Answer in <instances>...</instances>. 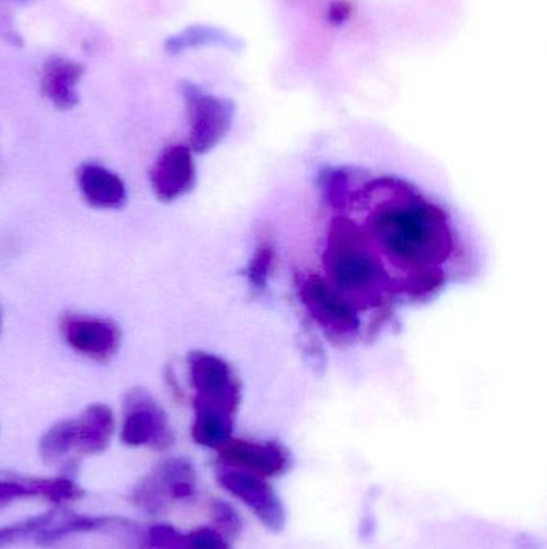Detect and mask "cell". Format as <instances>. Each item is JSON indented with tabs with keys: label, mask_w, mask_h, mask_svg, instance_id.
Listing matches in <instances>:
<instances>
[{
	"label": "cell",
	"mask_w": 547,
	"mask_h": 549,
	"mask_svg": "<svg viewBox=\"0 0 547 549\" xmlns=\"http://www.w3.org/2000/svg\"><path fill=\"white\" fill-rule=\"evenodd\" d=\"M371 233L390 259L413 273L440 269L454 246L442 209L419 198L385 203L374 212Z\"/></svg>",
	"instance_id": "obj_1"
},
{
	"label": "cell",
	"mask_w": 547,
	"mask_h": 549,
	"mask_svg": "<svg viewBox=\"0 0 547 549\" xmlns=\"http://www.w3.org/2000/svg\"><path fill=\"white\" fill-rule=\"evenodd\" d=\"M325 265L337 291L374 297L384 288L385 273L366 238L350 220H334L328 233Z\"/></svg>",
	"instance_id": "obj_2"
},
{
	"label": "cell",
	"mask_w": 547,
	"mask_h": 549,
	"mask_svg": "<svg viewBox=\"0 0 547 549\" xmlns=\"http://www.w3.org/2000/svg\"><path fill=\"white\" fill-rule=\"evenodd\" d=\"M195 402L211 405L235 415L240 405L241 384L225 360L207 352H193L188 358Z\"/></svg>",
	"instance_id": "obj_3"
},
{
	"label": "cell",
	"mask_w": 547,
	"mask_h": 549,
	"mask_svg": "<svg viewBox=\"0 0 547 549\" xmlns=\"http://www.w3.org/2000/svg\"><path fill=\"white\" fill-rule=\"evenodd\" d=\"M190 113V150L207 153L217 147L230 131L235 118V105L225 98L201 94L198 90L187 92Z\"/></svg>",
	"instance_id": "obj_4"
},
{
	"label": "cell",
	"mask_w": 547,
	"mask_h": 549,
	"mask_svg": "<svg viewBox=\"0 0 547 549\" xmlns=\"http://www.w3.org/2000/svg\"><path fill=\"white\" fill-rule=\"evenodd\" d=\"M300 299L315 322L337 334H350L358 328L357 312L341 291L317 275L300 283Z\"/></svg>",
	"instance_id": "obj_5"
},
{
	"label": "cell",
	"mask_w": 547,
	"mask_h": 549,
	"mask_svg": "<svg viewBox=\"0 0 547 549\" xmlns=\"http://www.w3.org/2000/svg\"><path fill=\"white\" fill-rule=\"evenodd\" d=\"M196 166L193 151L174 145L163 151L151 169V187L159 200H179L195 187Z\"/></svg>",
	"instance_id": "obj_6"
},
{
	"label": "cell",
	"mask_w": 547,
	"mask_h": 549,
	"mask_svg": "<svg viewBox=\"0 0 547 549\" xmlns=\"http://www.w3.org/2000/svg\"><path fill=\"white\" fill-rule=\"evenodd\" d=\"M63 334L77 354L108 362L119 349L118 326L102 318L69 317L63 323Z\"/></svg>",
	"instance_id": "obj_7"
},
{
	"label": "cell",
	"mask_w": 547,
	"mask_h": 549,
	"mask_svg": "<svg viewBox=\"0 0 547 549\" xmlns=\"http://www.w3.org/2000/svg\"><path fill=\"white\" fill-rule=\"evenodd\" d=\"M126 408L121 432L124 444L132 447L158 444L167 436L166 415L148 395L135 392L127 400Z\"/></svg>",
	"instance_id": "obj_8"
},
{
	"label": "cell",
	"mask_w": 547,
	"mask_h": 549,
	"mask_svg": "<svg viewBox=\"0 0 547 549\" xmlns=\"http://www.w3.org/2000/svg\"><path fill=\"white\" fill-rule=\"evenodd\" d=\"M79 188L92 208L119 209L127 200L124 182L97 164H86L79 169Z\"/></svg>",
	"instance_id": "obj_9"
},
{
	"label": "cell",
	"mask_w": 547,
	"mask_h": 549,
	"mask_svg": "<svg viewBox=\"0 0 547 549\" xmlns=\"http://www.w3.org/2000/svg\"><path fill=\"white\" fill-rule=\"evenodd\" d=\"M114 431V416L105 405H92L81 418L74 421L76 445L82 452L97 453L105 450Z\"/></svg>",
	"instance_id": "obj_10"
},
{
	"label": "cell",
	"mask_w": 547,
	"mask_h": 549,
	"mask_svg": "<svg viewBox=\"0 0 547 549\" xmlns=\"http://www.w3.org/2000/svg\"><path fill=\"white\" fill-rule=\"evenodd\" d=\"M81 66L66 60H53L45 66L44 92L61 110L77 103L76 84L81 79Z\"/></svg>",
	"instance_id": "obj_11"
},
{
	"label": "cell",
	"mask_w": 547,
	"mask_h": 549,
	"mask_svg": "<svg viewBox=\"0 0 547 549\" xmlns=\"http://www.w3.org/2000/svg\"><path fill=\"white\" fill-rule=\"evenodd\" d=\"M222 456L231 463L240 464L254 471H280L286 463L283 450L276 445L248 444V442H233L223 448Z\"/></svg>",
	"instance_id": "obj_12"
},
{
	"label": "cell",
	"mask_w": 547,
	"mask_h": 549,
	"mask_svg": "<svg viewBox=\"0 0 547 549\" xmlns=\"http://www.w3.org/2000/svg\"><path fill=\"white\" fill-rule=\"evenodd\" d=\"M195 424L193 439L206 447H220L227 444L233 429V415L219 408L195 402Z\"/></svg>",
	"instance_id": "obj_13"
},
{
	"label": "cell",
	"mask_w": 547,
	"mask_h": 549,
	"mask_svg": "<svg viewBox=\"0 0 547 549\" xmlns=\"http://www.w3.org/2000/svg\"><path fill=\"white\" fill-rule=\"evenodd\" d=\"M222 480L228 490L254 508L259 509L262 506L265 511L272 508V493L268 492L267 485L262 484L256 476L248 472L228 471L222 474Z\"/></svg>",
	"instance_id": "obj_14"
},
{
	"label": "cell",
	"mask_w": 547,
	"mask_h": 549,
	"mask_svg": "<svg viewBox=\"0 0 547 549\" xmlns=\"http://www.w3.org/2000/svg\"><path fill=\"white\" fill-rule=\"evenodd\" d=\"M76 445V434H74V421L53 426L44 439H42L41 450L45 458H58L65 455Z\"/></svg>",
	"instance_id": "obj_15"
},
{
	"label": "cell",
	"mask_w": 547,
	"mask_h": 549,
	"mask_svg": "<svg viewBox=\"0 0 547 549\" xmlns=\"http://www.w3.org/2000/svg\"><path fill=\"white\" fill-rule=\"evenodd\" d=\"M273 262H275V249L268 241L257 246L256 253L252 256L248 267L249 283L262 289L267 286L268 277L272 273Z\"/></svg>",
	"instance_id": "obj_16"
},
{
	"label": "cell",
	"mask_w": 547,
	"mask_h": 549,
	"mask_svg": "<svg viewBox=\"0 0 547 549\" xmlns=\"http://www.w3.org/2000/svg\"><path fill=\"white\" fill-rule=\"evenodd\" d=\"M219 39H222V37H219V33L214 31V29L191 28L167 42V49L171 50V52H180V50L188 49V47L212 44V42L219 41Z\"/></svg>",
	"instance_id": "obj_17"
},
{
	"label": "cell",
	"mask_w": 547,
	"mask_h": 549,
	"mask_svg": "<svg viewBox=\"0 0 547 549\" xmlns=\"http://www.w3.org/2000/svg\"><path fill=\"white\" fill-rule=\"evenodd\" d=\"M323 192L333 206L344 203L345 195L349 192V177L341 169L329 171L323 180Z\"/></svg>",
	"instance_id": "obj_18"
},
{
	"label": "cell",
	"mask_w": 547,
	"mask_h": 549,
	"mask_svg": "<svg viewBox=\"0 0 547 549\" xmlns=\"http://www.w3.org/2000/svg\"><path fill=\"white\" fill-rule=\"evenodd\" d=\"M180 549H225V546L211 530H199L182 540Z\"/></svg>",
	"instance_id": "obj_19"
},
{
	"label": "cell",
	"mask_w": 547,
	"mask_h": 549,
	"mask_svg": "<svg viewBox=\"0 0 547 549\" xmlns=\"http://www.w3.org/2000/svg\"><path fill=\"white\" fill-rule=\"evenodd\" d=\"M353 5L349 0H334L326 10V20L334 26H342L352 18Z\"/></svg>",
	"instance_id": "obj_20"
},
{
	"label": "cell",
	"mask_w": 547,
	"mask_h": 549,
	"mask_svg": "<svg viewBox=\"0 0 547 549\" xmlns=\"http://www.w3.org/2000/svg\"><path fill=\"white\" fill-rule=\"evenodd\" d=\"M33 485L10 484V482H0V501L12 500V498L29 497L34 495Z\"/></svg>",
	"instance_id": "obj_21"
}]
</instances>
